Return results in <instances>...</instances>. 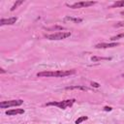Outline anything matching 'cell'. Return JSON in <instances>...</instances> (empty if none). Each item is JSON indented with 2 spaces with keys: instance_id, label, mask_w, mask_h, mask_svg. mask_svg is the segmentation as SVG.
<instances>
[{
  "instance_id": "d6986e66",
  "label": "cell",
  "mask_w": 124,
  "mask_h": 124,
  "mask_svg": "<svg viewBox=\"0 0 124 124\" xmlns=\"http://www.w3.org/2000/svg\"><path fill=\"white\" fill-rule=\"evenodd\" d=\"M115 26H116V27H118V26H124V22H119V23L116 24Z\"/></svg>"
},
{
  "instance_id": "ffe728a7",
  "label": "cell",
  "mask_w": 124,
  "mask_h": 124,
  "mask_svg": "<svg viewBox=\"0 0 124 124\" xmlns=\"http://www.w3.org/2000/svg\"><path fill=\"white\" fill-rule=\"evenodd\" d=\"M0 73H1V74H4V73H5V70H4V69H0Z\"/></svg>"
},
{
  "instance_id": "5bb4252c",
  "label": "cell",
  "mask_w": 124,
  "mask_h": 124,
  "mask_svg": "<svg viewBox=\"0 0 124 124\" xmlns=\"http://www.w3.org/2000/svg\"><path fill=\"white\" fill-rule=\"evenodd\" d=\"M87 119H88V117H87V116H80V117H78V118L76 120V122H75V123H76V124H80L81 122H83L84 120H87Z\"/></svg>"
},
{
  "instance_id": "7a4b0ae2",
  "label": "cell",
  "mask_w": 124,
  "mask_h": 124,
  "mask_svg": "<svg viewBox=\"0 0 124 124\" xmlns=\"http://www.w3.org/2000/svg\"><path fill=\"white\" fill-rule=\"evenodd\" d=\"M76 102V99H68V100H64V101H59V102H48L46 104V106H54V107H58L61 109H65L68 107H72Z\"/></svg>"
},
{
  "instance_id": "6da1fadb",
  "label": "cell",
  "mask_w": 124,
  "mask_h": 124,
  "mask_svg": "<svg viewBox=\"0 0 124 124\" xmlns=\"http://www.w3.org/2000/svg\"><path fill=\"white\" fill-rule=\"evenodd\" d=\"M75 70H70V71H45V72H40L37 74L38 77H45V78H49V77H54V78H62V77H67L75 74Z\"/></svg>"
},
{
  "instance_id": "2e32d148",
  "label": "cell",
  "mask_w": 124,
  "mask_h": 124,
  "mask_svg": "<svg viewBox=\"0 0 124 124\" xmlns=\"http://www.w3.org/2000/svg\"><path fill=\"white\" fill-rule=\"evenodd\" d=\"M119 38H124V34H119V35H117V36L111 37L110 40H111V41H115V40H117V39H119Z\"/></svg>"
},
{
  "instance_id": "7c38bea8",
  "label": "cell",
  "mask_w": 124,
  "mask_h": 124,
  "mask_svg": "<svg viewBox=\"0 0 124 124\" xmlns=\"http://www.w3.org/2000/svg\"><path fill=\"white\" fill-rule=\"evenodd\" d=\"M111 58H108V57H98V56H93L91 57V60L92 61H100V60H110Z\"/></svg>"
},
{
  "instance_id": "4fadbf2b",
  "label": "cell",
  "mask_w": 124,
  "mask_h": 124,
  "mask_svg": "<svg viewBox=\"0 0 124 124\" xmlns=\"http://www.w3.org/2000/svg\"><path fill=\"white\" fill-rule=\"evenodd\" d=\"M22 3H23V0H20V1H16V2L14 5H13V7L11 8V11H15V10H16V8H17L19 5H21Z\"/></svg>"
},
{
  "instance_id": "7402d4cb",
  "label": "cell",
  "mask_w": 124,
  "mask_h": 124,
  "mask_svg": "<svg viewBox=\"0 0 124 124\" xmlns=\"http://www.w3.org/2000/svg\"><path fill=\"white\" fill-rule=\"evenodd\" d=\"M122 77H123V78H124V74H122Z\"/></svg>"
},
{
  "instance_id": "ac0fdd59",
  "label": "cell",
  "mask_w": 124,
  "mask_h": 124,
  "mask_svg": "<svg viewBox=\"0 0 124 124\" xmlns=\"http://www.w3.org/2000/svg\"><path fill=\"white\" fill-rule=\"evenodd\" d=\"M112 109V108H110V107H105L104 108V110H106V111H110Z\"/></svg>"
},
{
  "instance_id": "8fae6325",
  "label": "cell",
  "mask_w": 124,
  "mask_h": 124,
  "mask_svg": "<svg viewBox=\"0 0 124 124\" xmlns=\"http://www.w3.org/2000/svg\"><path fill=\"white\" fill-rule=\"evenodd\" d=\"M116 7H124V0H120V1L114 2L109 8H116Z\"/></svg>"
},
{
  "instance_id": "52a82bcc",
  "label": "cell",
  "mask_w": 124,
  "mask_h": 124,
  "mask_svg": "<svg viewBox=\"0 0 124 124\" xmlns=\"http://www.w3.org/2000/svg\"><path fill=\"white\" fill-rule=\"evenodd\" d=\"M119 44L118 43H101V44H98L95 46L96 48H108V47H114V46H117Z\"/></svg>"
},
{
  "instance_id": "8992f818",
  "label": "cell",
  "mask_w": 124,
  "mask_h": 124,
  "mask_svg": "<svg viewBox=\"0 0 124 124\" xmlns=\"http://www.w3.org/2000/svg\"><path fill=\"white\" fill-rule=\"evenodd\" d=\"M17 20V17L16 16H12L10 18H2L0 20V25H11V24H14L16 23V21Z\"/></svg>"
},
{
  "instance_id": "e0dca14e",
  "label": "cell",
  "mask_w": 124,
  "mask_h": 124,
  "mask_svg": "<svg viewBox=\"0 0 124 124\" xmlns=\"http://www.w3.org/2000/svg\"><path fill=\"white\" fill-rule=\"evenodd\" d=\"M91 85H92L93 87H96V88H98V87L100 86V84H99V83H97V82H94V81H92V82H91Z\"/></svg>"
},
{
  "instance_id": "ba28073f",
  "label": "cell",
  "mask_w": 124,
  "mask_h": 124,
  "mask_svg": "<svg viewBox=\"0 0 124 124\" xmlns=\"http://www.w3.org/2000/svg\"><path fill=\"white\" fill-rule=\"evenodd\" d=\"M66 90H81V91H87L89 90V88L82 86V85H74V86H67L65 88Z\"/></svg>"
},
{
  "instance_id": "9a60e30c",
  "label": "cell",
  "mask_w": 124,
  "mask_h": 124,
  "mask_svg": "<svg viewBox=\"0 0 124 124\" xmlns=\"http://www.w3.org/2000/svg\"><path fill=\"white\" fill-rule=\"evenodd\" d=\"M65 28L62 27V26H53V27H50L48 28V30H64Z\"/></svg>"
},
{
  "instance_id": "5b68a950",
  "label": "cell",
  "mask_w": 124,
  "mask_h": 124,
  "mask_svg": "<svg viewBox=\"0 0 124 124\" xmlns=\"http://www.w3.org/2000/svg\"><path fill=\"white\" fill-rule=\"evenodd\" d=\"M96 2L94 1H81V2H77L73 5H70V8L72 9H79V8H86L94 5Z\"/></svg>"
},
{
  "instance_id": "9c48e42d",
  "label": "cell",
  "mask_w": 124,
  "mask_h": 124,
  "mask_svg": "<svg viewBox=\"0 0 124 124\" xmlns=\"http://www.w3.org/2000/svg\"><path fill=\"white\" fill-rule=\"evenodd\" d=\"M24 112L23 108H16V109H10V110H6V114L7 115H16V114H21Z\"/></svg>"
},
{
  "instance_id": "30bf717a",
  "label": "cell",
  "mask_w": 124,
  "mask_h": 124,
  "mask_svg": "<svg viewBox=\"0 0 124 124\" xmlns=\"http://www.w3.org/2000/svg\"><path fill=\"white\" fill-rule=\"evenodd\" d=\"M65 20L73 21V22H76V23H78V22H81V21H82V19H81V18H78V17H72V16H66V17H65Z\"/></svg>"
},
{
  "instance_id": "277c9868",
  "label": "cell",
  "mask_w": 124,
  "mask_h": 124,
  "mask_svg": "<svg viewBox=\"0 0 124 124\" xmlns=\"http://www.w3.org/2000/svg\"><path fill=\"white\" fill-rule=\"evenodd\" d=\"M23 101L18 99V100H10V101H3L0 103V108H8L11 107H17L22 105Z\"/></svg>"
},
{
  "instance_id": "44dd1931",
  "label": "cell",
  "mask_w": 124,
  "mask_h": 124,
  "mask_svg": "<svg viewBox=\"0 0 124 124\" xmlns=\"http://www.w3.org/2000/svg\"><path fill=\"white\" fill-rule=\"evenodd\" d=\"M121 14H122V15H124V12H121Z\"/></svg>"
},
{
  "instance_id": "3957f363",
  "label": "cell",
  "mask_w": 124,
  "mask_h": 124,
  "mask_svg": "<svg viewBox=\"0 0 124 124\" xmlns=\"http://www.w3.org/2000/svg\"><path fill=\"white\" fill-rule=\"evenodd\" d=\"M71 36V32H56V33H53V34H49V35H46V38L47 40H63V39H66L68 37Z\"/></svg>"
}]
</instances>
